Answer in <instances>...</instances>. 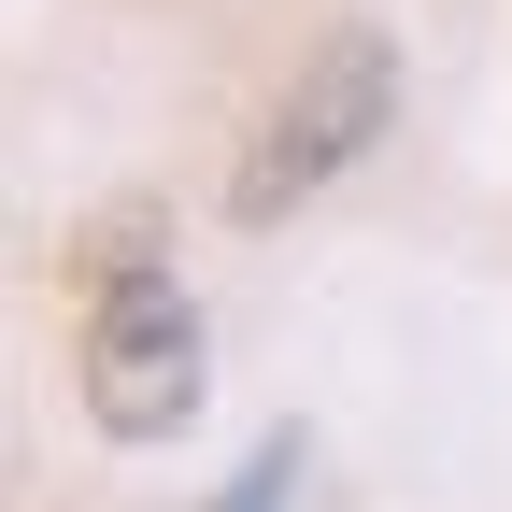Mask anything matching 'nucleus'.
Masks as SVG:
<instances>
[{
	"instance_id": "f257e3e1",
	"label": "nucleus",
	"mask_w": 512,
	"mask_h": 512,
	"mask_svg": "<svg viewBox=\"0 0 512 512\" xmlns=\"http://www.w3.org/2000/svg\"><path fill=\"white\" fill-rule=\"evenodd\" d=\"M72 384H86V427L100 441H185L214 384V342H200V299L157 256V214H114L72 242Z\"/></svg>"
},
{
	"instance_id": "f03ea898",
	"label": "nucleus",
	"mask_w": 512,
	"mask_h": 512,
	"mask_svg": "<svg viewBox=\"0 0 512 512\" xmlns=\"http://www.w3.org/2000/svg\"><path fill=\"white\" fill-rule=\"evenodd\" d=\"M399 128V29L384 15H342L299 43V72L256 100L242 157H228V228H285L299 200H328V185Z\"/></svg>"
},
{
	"instance_id": "7ed1b4c3",
	"label": "nucleus",
	"mask_w": 512,
	"mask_h": 512,
	"mask_svg": "<svg viewBox=\"0 0 512 512\" xmlns=\"http://www.w3.org/2000/svg\"><path fill=\"white\" fill-rule=\"evenodd\" d=\"M299 470H313V441H299V427H271V441L228 470V498H214V512H285V498H299Z\"/></svg>"
}]
</instances>
